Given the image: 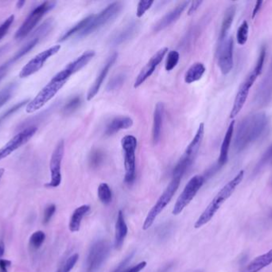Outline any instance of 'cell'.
<instances>
[{
  "mask_svg": "<svg viewBox=\"0 0 272 272\" xmlns=\"http://www.w3.org/2000/svg\"><path fill=\"white\" fill-rule=\"evenodd\" d=\"M268 124L265 112H255L248 115L238 125L235 134L234 149L240 152L262 136Z\"/></svg>",
  "mask_w": 272,
  "mask_h": 272,
  "instance_id": "obj_1",
  "label": "cell"
},
{
  "mask_svg": "<svg viewBox=\"0 0 272 272\" xmlns=\"http://www.w3.org/2000/svg\"><path fill=\"white\" fill-rule=\"evenodd\" d=\"M243 176H244V172L243 170L240 171L233 180H231L220 189V192L213 198V200L208 205L206 210L202 212L200 217L196 220L194 224L195 229L202 227L203 225L206 224L212 220V218L214 216L216 212L221 207V205L232 196L238 185L241 183Z\"/></svg>",
  "mask_w": 272,
  "mask_h": 272,
  "instance_id": "obj_2",
  "label": "cell"
},
{
  "mask_svg": "<svg viewBox=\"0 0 272 272\" xmlns=\"http://www.w3.org/2000/svg\"><path fill=\"white\" fill-rule=\"evenodd\" d=\"M70 77L65 70L58 72L55 76L53 77L51 82L41 89L35 98L28 102L26 108L27 112L32 114L43 107L63 87Z\"/></svg>",
  "mask_w": 272,
  "mask_h": 272,
  "instance_id": "obj_3",
  "label": "cell"
},
{
  "mask_svg": "<svg viewBox=\"0 0 272 272\" xmlns=\"http://www.w3.org/2000/svg\"><path fill=\"white\" fill-rule=\"evenodd\" d=\"M204 134H205V125L201 123L199 129L196 130V134L191 142L188 145L184 153L182 155L180 160L177 164L173 171V176L182 179V176L186 173V171L193 165V162L199 154L202 142H203Z\"/></svg>",
  "mask_w": 272,
  "mask_h": 272,
  "instance_id": "obj_4",
  "label": "cell"
},
{
  "mask_svg": "<svg viewBox=\"0 0 272 272\" xmlns=\"http://www.w3.org/2000/svg\"><path fill=\"white\" fill-rule=\"evenodd\" d=\"M122 8H123V5L120 2H114L109 4L105 9L101 11L98 15H92L90 22H88L86 28L83 31L78 34V36L80 38L88 36L94 31L102 28L108 22H110L119 15Z\"/></svg>",
  "mask_w": 272,
  "mask_h": 272,
  "instance_id": "obj_5",
  "label": "cell"
},
{
  "mask_svg": "<svg viewBox=\"0 0 272 272\" xmlns=\"http://www.w3.org/2000/svg\"><path fill=\"white\" fill-rule=\"evenodd\" d=\"M137 139L132 135H127L121 140V145L125 152V182L132 185L136 176V157L135 151L137 149Z\"/></svg>",
  "mask_w": 272,
  "mask_h": 272,
  "instance_id": "obj_6",
  "label": "cell"
},
{
  "mask_svg": "<svg viewBox=\"0 0 272 272\" xmlns=\"http://www.w3.org/2000/svg\"><path fill=\"white\" fill-rule=\"evenodd\" d=\"M180 182L181 178L173 176L171 182L168 185L166 190L161 195L158 201L154 205V207L148 212L147 216H146L143 226H142L143 230H147L148 229L152 227V225L156 220V218L158 217V216L166 208V205L171 200L174 195L175 194V192L179 189Z\"/></svg>",
  "mask_w": 272,
  "mask_h": 272,
  "instance_id": "obj_7",
  "label": "cell"
},
{
  "mask_svg": "<svg viewBox=\"0 0 272 272\" xmlns=\"http://www.w3.org/2000/svg\"><path fill=\"white\" fill-rule=\"evenodd\" d=\"M55 5H56V2H44L33 10L31 14L26 18L22 26L20 27L19 29L17 31L15 38L21 40L29 35L30 33L36 27L38 22L41 20V18L48 11L54 9Z\"/></svg>",
  "mask_w": 272,
  "mask_h": 272,
  "instance_id": "obj_8",
  "label": "cell"
},
{
  "mask_svg": "<svg viewBox=\"0 0 272 272\" xmlns=\"http://www.w3.org/2000/svg\"><path fill=\"white\" fill-rule=\"evenodd\" d=\"M110 253V244L105 240L94 243L88 252L85 272H96Z\"/></svg>",
  "mask_w": 272,
  "mask_h": 272,
  "instance_id": "obj_9",
  "label": "cell"
},
{
  "mask_svg": "<svg viewBox=\"0 0 272 272\" xmlns=\"http://www.w3.org/2000/svg\"><path fill=\"white\" fill-rule=\"evenodd\" d=\"M204 182H205V177L200 175H196L189 180L175 203L173 209L174 215L175 216L179 215L184 210L185 208L192 201L196 193L200 190L202 185H204Z\"/></svg>",
  "mask_w": 272,
  "mask_h": 272,
  "instance_id": "obj_10",
  "label": "cell"
},
{
  "mask_svg": "<svg viewBox=\"0 0 272 272\" xmlns=\"http://www.w3.org/2000/svg\"><path fill=\"white\" fill-rule=\"evenodd\" d=\"M65 153V142L61 140L54 149L50 162L51 180L45 186L48 188H57L62 183V162Z\"/></svg>",
  "mask_w": 272,
  "mask_h": 272,
  "instance_id": "obj_11",
  "label": "cell"
},
{
  "mask_svg": "<svg viewBox=\"0 0 272 272\" xmlns=\"http://www.w3.org/2000/svg\"><path fill=\"white\" fill-rule=\"evenodd\" d=\"M60 50H61V46L55 45L53 46L49 49L39 53L35 58H33L31 60H30L24 65L20 71L19 78H27V77L31 76L35 73L38 72L43 67L46 61L51 57L58 54Z\"/></svg>",
  "mask_w": 272,
  "mask_h": 272,
  "instance_id": "obj_12",
  "label": "cell"
},
{
  "mask_svg": "<svg viewBox=\"0 0 272 272\" xmlns=\"http://www.w3.org/2000/svg\"><path fill=\"white\" fill-rule=\"evenodd\" d=\"M38 128L36 126H30L26 128L23 130L18 132L14 138L6 144L0 149V161L4 160L6 157L15 152L17 149L22 147V145L27 144L36 133Z\"/></svg>",
  "mask_w": 272,
  "mask_h": 272,
  "instance_id": "obj_13",
  "label": "cell"
},
{
  "mask_svg": "<svg viewBox=\"0 0 272 272\" xmlns=\"http://www.w3.org/2000/svg\"><path fill=\"white\" fill-rule=\"evenodd\" d=\"M258 77L259 75L254 71H253L248 75L245 80L242 82L240 88L238 89L236 98H235L233 109L231 111L230 118H236L238 114L243 109V105L245 104L248 96H249V91H250V89L254 82H256Z\"/></svg>",
  "mask_w": 272,
  "mask_h": 272,
  "instance_id": "obj_14",
  "label": "cell"
},
{
  "mask_svg": "<svg viewBox=\"0 0 272 272\" xmlns=\"http://www.w3.org/2000/svg\"><path fill=\"white\" fill-rule=\"evenodd\" d=\"M233 48H234V42L232 37L219 44L218 51H217L218 65L223 75H228L233 69Z\"/></svg>",
  "mask_w": 272,
  "mask_h": 272,
  "instance_id": "obj_15",
  "label": "cell"
},
{
  "mask_svg": "<svg viewBox=\"0 0 272 272\" xmlns=\"http://www.w3.org/2000/svg\"><path fill=\"white\" fill-rule=\"evenodd\" d=\"M168 53V48H163L162 49L158 51L155 53V55L151 58L147 63L145 65L144 67L141 70L137 78L135 79V83H134V88H138L144 83L145 81L152 76V74L155 72V69L157 68L158 65L161 63L162 59L166 56Z\"/></svg>",
  "mask_w": 272,
  "mask_h": 272,
  "instance_id": "obj_16",
  "label": "cell"
},
{
  "mask_svg": "<svg viewBox=\"0 0 272 272\" xmlns=\"http://www.w3.org/2000/svg\"><path fill=\"white\" fill-rule=\"evenodd\" d=\"M117 58V53H113V54L108 58V60L105 62L103 68L101 69L99 75L96 77V80L94 81L93 84L91 85V87L88 89V94H87V100H92V98L97 95V93L99 92L100 89H101V85L103 84L105 78H106L108 72L110 71L111 68H112V65L115 63Z\"/></svg>",
  "mask_w": 272,
  "mask_h": 272,
  "instance_id": "obj_17",
  "label": "cell"
},
{
  "mask_svg": "<svg viewBox=\"0 0 272 272\" xmlns=\"http://www.w3.org/2000/svg\"><path fill=\"white\" fill-rule=\"evenodd\" d=\"M189 4L190 3L189 1H185V2L179 4L175 9L167 13L166 15L161 18L157 24H155V27H154V31L155 32H159L165 28H168L174 22H176L182 15V13L184 12Z\"/></svg>",
  "mask_w": 272,
  "mask_h": 272,
  "instance_id": "obj_18",
  "label": "cell"
},
{
  "mask_svg": "<svg viewBox=\"0 0 272 272\" xmlns=\"http://www.w3.org/2000/svg\"><path fill=\"white\" fill-rule=\"evenodd\" d=\"M164 111V105L162 102H159L157 105H155L153 116V126H152V141H153L154 145H157L160 140Z\"/></svg>",
  "mask_w": 272,
  "mask_h": 272,
  "instance_id": "obj_19",
  "label": "cell"
},
{
  "mask_svg": "<svg viewBox=\"0 0 272 272\" xmlns=\"http://www.w3.org/2000/svg\"><path fill=\"white\" fill-rule=\"evenodd\" d=\"M234 128L235 121H233L229 124V127H228L227 131H226V136L224 138L223 142L221 144L220 156H219L218 163H217V166L219 168L222 167L223 165H226L228 160H229V147H230L231 142H232V139H233Z\"/></svg>",
  "mask_w": 272,
  "mask_h": 272,
  "instance_id": "obj_20",
  "label": "cell"
},
{
  "mask_svg": "<svg viewBox=\"0 0 272 272\" xmlns=\"http://www.w3.org/2000/svg\"><path fill=\"white\" fill-rule=\"evenodd\" d=\"M95 56V51H87L83 53L81 56L78 57L75 60L71 62L70 63L65 66V71L72 76L74 74H76L78 71H81L82 68L85 67V65L92 60L93 57Z\"/></svg>",
  "mask_w": 272,
  "mask_h": 272,
  "instance_id": "obj_21",
  "label": "cell"
},
{
  "mask_svg": "<svg viewBox=\"0 0 272 272\" xmlns=\"http://www.w3.org/2000/svg\"><path fill=\"white\" fill-rule=\"evenodd\" d=\"M127 234H128V226H127L126 222H125L123 212L120 210L118 212L117 220L115 223V248L120 249L122 247Z\"/></svg>",
  "mask_w": 272,
  "mask_h": 272,
  "instance_id": "obj_22",
  "label": "cell"
},
{
  "mask_svg": "<svg viewBox=\"0 0 272 272\" xmlns=\"http://www.w3.org/2000/svg\"><path fill=\"white\" fill-rule=\"evenodd\" d=\"M133 125V120L129 117H118L114 118L110 123L108 124L105 130L107 136H112L119 131L128 129Z\"/></svg>",
  "mask_w": 272,
  "mask_h": 272,
  "instance_id": "obj_23",
  "label": "cell"
},
{
  "mask_svg": "<svg viewBox=\"0 0 272 272\" xmlns=\"http://www.w3.org/2000/svg\"><path fill=\"white\" fill-rule=\"evenodd\" d=\"M272 263V249L267 253L258 256L241 272H259Z\"/></svg>",
  "mask_w": 272,
  "mask_h": 272,
  "instance_id": "obj_24",
  "label": "cell"
},
{
  "mask_svg": "<svg viewBox=\"0 0 272 272\" xmlns=\"http://www.w3.org/2000/svg\"><path fill=\"white\" fill-rule=\"evenodd\" d=\"M236 7L235 5H231L227 8L225 15H224L223 21H222L221 28H220V35H219V44L226 40L227 37L228 32L230 30L232 24L236 15Z\"/></svg>",
  "mask_w": 272,
  "mask_h": 272,
  "instance_id": "obj_25",
  "label": "cell"
},
{
  "mask_svg": "<svg viewBox=\"0 0 272 272\" xmlns=\"http://www.w3.org/2000/svg\"><path fill=\"white\" fill-rule=\"evenodd\" d=\"M91 208L89 205H81L78 209H75L71 216L69 221V229L70 232H77L81 229V221L84 216L90 211Z\"/></svg>",
  "mask_w": 272,
  "mask_h": 272,
  "instance_id": "obj_26",
  "label": "cell"
},
{
  "mask_svg": "<svg viewBox=\"0 0 272 272\" xmlns=\"http://www.w3.org/2000/svg\"><path fill=\"white\" fill-rule=\"evenodd\" d=\"M206 71V66L202 62H195L186 71L184 76L185 82L187 84L197 82L203 77Z\"/></svg>",
  "mask_w": 272,
  "mask_h": 272,
  "instance_id": "obj_27",
  "label": "cell"
},
{
  "mask_svg": "<svg viewBox=\"0 0 272 272\" xmlns=\"http://www.w3.org/2000/svg\"><path fill=\"white\" fill-rule=\"evenodd\" d=\"M138 26L139 25H138L137 22H133V24L128 25V27H126L123 31H121L114 37L112 41V43L114 45H119V44L123 43L125 41L128 40L137 31Z\"/></svg>",
  "mask_w": 272,
  "mask_h": 272,
  "instance_id": "obj_28",
  "label": "cell"
},
{
  "mask_svg": "<svg viewBox=\"0 0 272 272\" xmlns=\"http://www.w3.org/2000/svg\"><path fill=\"white\" fill-rule=\"evenodd\" d=\"M92 15H89V16L86 17V18H83L82 20L80 21L78 24L74 26L73 28H71L70 30L65 32L62 38H60V42H64V41L69 39L72 35H76V34H79L81 31H83L86 26L88 25V22H90L91 18H92Z\"/></svg>",
  "mask_w": 272,
  "mask_h": 272,
  "instance_id": "obj_29",
  "label": "cell"
},
{
  "mask_svg": "<svg viewBox=\"0 0 272 272\" xmlns=\"http://www.w3.org/2000/svg\"><path fill=\"white\" fill-rule=\"evenodd\" d=\"M25 55H27L25 51L21 48L10 60L3 64L2 65H0V81L2 80L3 78L7 75L8 70L11 65H14V63L19 60L20 58H22Z\"/></svg>",
  "mask_w": 272,
  "mask_h": 272,
  "instance_id": "obj_30",
  "label": "cell"
},
{
  "mask_svg": "<svg viewBox=\"0 0 272 272\" xmlns=\"http://www.w3.org/2000/svg\"><path fill=\"white\" fill-rule=\"evenodd\" d=\"M98 197L104 205H108L112 202V192L108 184L102 183L98 187Z\"/></svg>",
  "mask_w": 272,
  "mask_h": 272,
  "instance_id": "obj_31",
  "label": "cell"
},
{
  "mask_svg": "<svg viewBox=\"0 0 272 272\" xmlns=\"http://www.w3.org/2000/svg\"><path fill=\"white\" fill-rule=\"evenodd\" d=\"M272 162V144L267 148V150L265 151L262 157L260 158V161L256 165V168L254 169V173H258L260 172L263 168L266 167L267 165Z\"/></svg>",
  "mask_w": 272,
  "mask_h": 272,
  "instance_id": "obj_32",
  "label": "cell"
},
{
  "mask_svg": "<svg viewBox=\"0 0 272 272\" xmlns=\"http://www.w3.org/2000/svg\"><path fill=\"white\" fill-rule=\"evenodd\" d=\"M249 26L247 21H243L241 25L239 27L236 33V41L239 45H244L247 42L249 38Z\"/></svg>",
  "mask_w": 272,
  "mask_h": 272,
  "instance_id": "obj_33",
  "label": "cell"
},
{
  "mask_svg": "<svg viewBox=\"0 0 272 272\" xmlns=\"http://www.w3.org/2000/svg\"><path fill=\"white\" fill-rule=\"evenodd\" d=\"M125 80H126L125 74H123V73L118 74L109 81L108 85H107V90L113 91L119 89L125 84Z\"/></svg>",
  "mask_w": 272,
  "mask_h": 272,
  "instance_id": "obj_34",
  "label": "cell"
},
{
  "mask_svg": "<svg viewBox=\"0 0 272 272\" xmlns=\"http://www.w3.org/2000/svg\"><path fill=\"white\" fill-rule=\"evenodd\" d=\"M180 55L177 51H170L168 53L167 58H166V64H165V69L166 71H171L172 70L176 67L179 63Z\"/></svg>",
  "mask_w": 272,
  "mask_h": 272,
  "instance_id": "obj_35",
  "label": "cell"
},
{
  "mask_svg": "<svg viewBox=\"0 0 272 272\" xmlns=\"http://www.w3.org/2000/svg\"><path fill=\"white\" fill-rule=\"evenodd\" d=\"M45 240V234L42 231H37L34 232L30 238V245L34 249H38L41 247L42 243Z\"/></svg>",
  "mask_w": 272,
  "mask_h": 272,
  "instance_id": "obj_36",
  "label": "cell"
},
{
  "mask_svg": "<svg viewBox=\"0 0 272 272\" xmlns=\"http://www.w3.org/2000/svg\"><path fill=\"white\" fill-rule=\"evenodd\" d=\"M29 100H23L22 102H18V103L15 104L14 106L8 109V110L6 111L5 112H4L1 116H0V125H2L3 122H5L8 118H9L10 117L12 116L15 112H16L17 111L19 110L22 106L26 105L27 102H29Z\"/></svg>",
  "mask_w": 272,
  "mask_h": 272,
  "instance_id": "obj_37",
  "label": "cell"
},
{
  "mask_svg": "<svg viewBox=\"0 0 272 272\" xmlns=\"http://www.w3.org/2000/svg\"><path fill=\"white\" fill-rule=\"evenodd\" d=\"M81 104V97L76 96L71 98L68 103L63 108V112L65 115H70L74 111L77 110L80 107Z\"/></svg>",
  "mask_w": 272,
  "mask_h": 272,
  "instance_id": "obj_38",
  "label": "cell"
},
{
  "mask_svg": "<svg viewBox=\"0 0 272 272\" xmlns=\"http://www.w3.org/2000/svg\"><path fill=\"white\" fill-rule=\"evenodd\" d=\"M79 259V255L74 254L66 260L65 263L62 265L61 268L58 269L57 272H70V270L75 267V265L78 263Z\"/></svg>",
  "mask_w": 272,
  "mask_h": 272,
  "instance_id": "obj_39",
  "label": "cell"
},
{
  "mask_svg": "<svg viewBox=\"0 0 272 272\" xmlns=\"http://www.w3.org/2000/svg\"><path fill=\"white\" fill-rule=\"evenodd\" d=\"M154 1L152 0H141L138 4L137 10H136V15L138 18H141L145 15V13L152 8Z\"/></svg>",
  "mask_w": 272,
  "mask_h": 272,
  "instance_id": "obj_40",
  "label": "cell"
},
{
  "mask_svg": "<svg viewBox=\"0 0 272 272\" xmlns=\"http://www.w3.org/2000/svg\"><path fill=\"white\" fill-rule=\"evenodd\" d=\"M14 88H15V85L14 84H11V85H8L7 87L4 88L0 92V108L4 106L8 102L10 98H11V95H12Z\"/></svg>",
  "mask_w": 272,
  "mask_h": 272,
  "instance_id": "obj_41",
  "label": "cell"
},
{
  "mask_svg": "<svg viewBox=\"0 0 272 272\" xmlns=\"http://www.w3.org/2000/svg\"><path fill=\"white\" fill-rule=\"evenodd\" d=\"M266 51H267L266 47L263 46L261 49H260V55H259L256 66L253 70L259 76L261 75L262 71H263V64H264L265 58H266Z\"/></svg>",
  "mask_w": 272,
  "mask_h": 272,
  "instance_id": "obj_42",
  "label": "cell"
},
{
  "mask_svg": "<svg viewBox=\"0 0 272 272\" xmlns=\"http://www.w3.org/2000/svg\"><path fill=\"white\" fill-rule=\"evenodd\" d=\"M15 20V15H11L9 18H7L1 25H0V40L5 36L6 34L9 31L11 26Z\"/></svg>",
  "mask_w": 272,
  "mask_h": 272,
  "instance_id": "obj_43",
  "label": "cell"
},
{
  "mask_svg": "<svg viewBox=\"0 0 272 272\" xmlns=\"http://www.w3.org/2000/svg\"><path fill=\"white\" fill-rule=\"evenodd\" d=\"M55 212H56V206L54 205H50L49 206H47V207L45 208L43 216L44 224H47V223L51 221Z\"/></svg>",
  "mask_w": 272,
  "mask_h": 272,
  "instance_id": "obj_44",
  "label": "cell"
},
{
  "mask_svg": "<svg viewBox=\"0 0 272 272\" xmlns=\"http://www.w3.org/2000/svg\"><path fill=\"white\" fill-rule=\"evenodd\" d=\"M103 160V154L99 150H95L91 153L90 163L92 166H98Z\"/></svg>",
  "mask_w": 272,
  "mask_h": 272,
  "instance_id": "obj_45",
  "label": "cell"
},
{
  "mask_svg": "<svg viewBox=\"0 0 272 272\" xmlns=\"http://www.w3.org/2000/svg\"><path fill=\"white\" fill-rule=\"evenodd\" d=\"M132 256H133V255L132 254L127 256L125 260L118 265V267L113 270V272H125V270H126L127 266H128V264L129 263V262L131 261V260H132Z\"/></svg>",
  "mask_w": 272,
  "mask_h": 272,
  "instance_id": "obj_46",
  "label": "cell"
},
{
  "mask_svg": "<svg viewBox=\"0 0 272 272\" xmlns=\"http://www.w3.org/2000/svg\"><path fill=\"white\" fill-rule=\"evenodd\" d=\"M202 4H203L202 1H193V2L190 3V6H189V10H188V15H193L199 10Z\"/></svg>",
  "mask_w": 272,
  "mask_h": 272,
  "instance_id": "obj_47",
  "label": "cell"
},
{
  "mask_svg": "<svg viewBox=\"0 0 272 272\" xmlns=\"http://www.w3.org/2000/svg\"><path fill=\"white\" fill-rule=\"evenodd\" d=\"M146 266V262L142 261L141 263H138L137 265H135L134 267H131V268L127 269L125 272H139L144 268Z\"/></svg>",
  "mask_w": 272,
  "mask_h": 272,
  "instance_id": "obj_48",
  "label": "cell"
},
{
  "mask_svg": "<svg viewBox=\"0 0 272 272\" xmlns=\"http://www.w3.org/2000/svg\"><path fill=\"white\" fill-rule=\"evenodd\" d=\"M11 266V261L8 260H0V272H8V268Z\"/></svg>",
  "mask_w": 272,
  "mask_h": 272,
  "instance_id": "obj_49",
  "label": "cell"
},
{
  "mask_svg": "<svg viewBox=\"0 0 272 272\" xmlns=\"http://www.w3.org/2000/svg\"><path fill=\"white\" fill-rule=\"evenodd\" d=\"M263 4V1H257V2H256V6H255L254 9H253V14H252V18H253V19H254V18H256L258 12H259L260 8H261L262 4Z\"/></svg>",
  "mask_w": 272,
  "mask_h": 272,
  "instance_id": "obj_50",
  "label": "cell"
},
{
  "mask_svg": "<svg viewBox=\"0 0 272 272\" xmlns=\"http://www.w3.org/2000/svg\"><path fill=\"white\" fill-rule=\"evenodd\" d=\"M272 77V59L271 62H270V69H269L268 75L267 77H266V82L262 85V86L263 87V89L267 88V85H268L269 82H270V78Z\"/></svg>",
  "mask_w": 272,
  "mask_h": 272,
  "instance_id": "obj_51",
  "label": "cell"
},
{
  "mask_svg": "<svg viewBox=\"0 0 272 272\" xmlns=\"http://www.w3.org/2000/svg\"><path fill=\"white\" fill-rule=\"evenodd\" d=\"M4 252H5V246L3 242H0V258L4 256ZM1 260V259H0Z\"/></svg>",
  "mask_w": 272,
  "mask_h": 272,
  "instance_id": "obj_52",
  "label": "cell"
},
{
  "mask_svg": "<svg viewBox=\"0 0 272 272\" xmlns=\"http://www.w3.org/2000/svg\"><path fill=\"white\" fill-rule=\"evenodd\" d=\"M26 4V1H24V0H22V1H18V2L17 3V8H22V7H23L24 4Z\"/></svg>",
  "mask_w": 272,
  "mask_h": 272,
  "instance_id": "obj_53",
  "label": "cell"
},
{
  "mask_svg": "<svg viewBox=\"0 0 272 272\" xmlns=\"http://www.w3.org/2000/svg\"><path fill=\"white\" fill-rule=\"evenodd\" d=\"M4 172H5V170H4V169H0V182H1V180H2L3 176H4Z\"/></svg>",
  "mask_w": 272,
  "mask_h": 272,
  "instance_id": "obj_54",
  "label": "cell"
},
{
  "mask_svg": "<svg viewBox=\"0 0 272 272\" xmlns=\"http://www.w3.org/2000/svg\"><path fill=\"white\" fill-rule=\"evenodd\" d=\"M4 49H5V48H1V49H0V54H1V53H2L3 51H4Z\"/></svg>",
  "mask_w": 272,
  "mask_h": 272,
  "instance_id": "obj_55",
  "label": "cell"
},
{
  "mask_svg": "<svg viewBox=\"0 0 272 272\" xmlns=\"http://www.w3.org/2000/svg\"><path fill=\"white\" fill-rule=\"evenodd\" d=\"M271 217H272V215H271Z\"/></svg>",
  "mask_w": 272,
  "mask_h": 272,
  "instance_id": "obj_56",
  "label": "cell"
}]
</instances>
